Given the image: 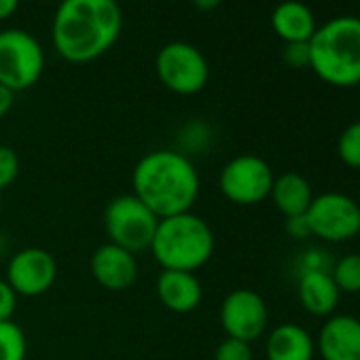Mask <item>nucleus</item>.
<instances>
[{"instance_id": "nucleus-31", "label": "nucleus", "mask_w": 360, "mask_h": 360, "mask_svg": "<svg viewBox=\"0 0 360 360\" xmlns=\"http://www.w3.org/2000/svg\"><path fill=\"white\" fill-rule=\"evenodd\" d=\"M0 212H3V193H0Z\"/></svg>"}, {"instance_id": "nucleus-21", "label": "nucleus", "mask_w": 360, "mask_h": 360, "mask_svg": "<svg viewBox=\"0 0 360 360\" xmlns=\"http://www.w3.org/2000/svg\"><path fill=\"white\" fill-rule=\"evenodd\" d=\"M337 155L343 165L360 169V119L349 123L337 140Z\"/></svg>"}, {"instance_id": "nucleus-9", "label": "nucleus", "mask_w": 360, "mask_h": 360, "mask_svg": "<svg viewBox=\"0 0 360 360\" xmlns=\"http://www.w3.org/2000/svg\"><path fill=\"white\" fill-rule=\"evenodd\" d=\"M309 233L324 242H347L360 233V204L345 193H320L305 212Z\"/></svg>"}, {"instance_id": "nucleus-13", "label": "nucleus", "mask_w": 360, "mask_h": 360, "mask_svg": "<svg viewBox=\"0 0 360 360\" xmlns=\"http://www.w3.org/2000/svg\"><path fill=\"white\" fill-rule=\"evenodd\" d=\"M316 352L322 360H360V320L349 314H333L324 320Z\"/></svg>"}, {"instance_id": "nucleus-7", "label": "nucleus", "mask_w": 360, "mask_h": 360, "mask_svg": "<svg viewBox=\"0 0 360 360\" xmlns=\"http://www.w3.org/2000/svg\"><path fill=\"white\" fill-rule=\"evenodd\" d=\"M155 72L163 87L178 96L200 94L210 79L206 56L185 41H174L161 47L155 58Z\"/></svg>"}, {"instance_id": "nucleus-17", "label": "nucleus", "mask_w": 360, "mask_h": 360, "mask_svg": "<svg viewBox=\"0 0 360 360\" xmlns=\"http://www.w3.org/2000/svg\"><path fill=\"white\" fill-rule=\"evenodd\" d=\"M269 198L284 219H295L305 217L307 208L314 202V191L307 178H303L297 172H284L274 178Z\"/></svg>"}, {"instance_id": "nucleus-2", "label": "nucleus", "mask_w": 360, "mask_h": 360, "mask_svg": "<svg viewBox=\"0 0 360 360\" xmlns=\"http://www.w3.org/2000/svg\"><path fill=\"white\" fill-rule=\"evenodd\" d=\"M200 172L189 155L157 148L146 153L131 172V193L157 217L191 212L200 198Z\"/></svg>"}, {"instance_id": "nucleus-30", "label": "nucleus", "mask_w": 360, "mask_h": 360, "mask_svg": "<svg viewBox=\"0 0 360 360\" xmlns=\"http://www.w3.org/2000/svg\"><path fill=\"white\" fill-rule=\"evenodd\" d=\"M223 0H193V5L198 11H214Z\"/></svg>"}, {"instance_id": "nucleus-12", "label": "nucleus", "mask_w": 360, "mask_h": 360, "mask_svg": "<svg viewBox=\"0 0 360 360\" xmlns=\"http://www.w3.org/2000/svg\"><path fill=\"white\" fill-rule=\"evenodd\" d=\"M89 269H91L94 280L102 288L112 290V292L127 290L129 286H134L140 274L136 255L110 242L96 248L89 261Z\"/></svg>"}, {"instance_id": "nucleus-10", "label": "nucleus", "mask_w": 360, "mask_h": 360, "mask_svg": "<svg viewBox=\"0 0 360 360\" xmlns=\"http://www.w3.org/2000/svg\"><path fill=\"white\" fill-rule=\"evenodd\" d=\"M219 316L225 335L246 343L257 341L269 324V309L265 299L250 288L231 290L223 299Z\"/></svg>"}, {"instance_id": "nucleus-14", "label": "nucleus", "mask_w": 360, "mask_h": 360, "mask_svg": "<svg viewBox=\"0 0 360 360\" xmlns=\"http://www.w3.org/2000/svg\"><path fill=\"white\" fill-rule=\"evenodd\" d=\"M161 305L172 314H191L204 299V286L191 271L161 269L155 282Z\"/></svg>"}, {"instance_id": "nucleus-22", "label": "nucleus", "mask_w": 360, "mask_h": 360, "mask_svg": "<svg viewBox=\"0 0 360 360\" xmlns=\"http://www.w3.org/2000/svg\"><path fill=\"white\" fill-rule=\"evenodd\" d=\"M20 176V157L11 146H0V193Z\"/></svg>"}, {"instance_id": "nucleus-20", "label": "nucleus", "mask_w": 360, "mask_h": 360, "mask_svg": "<svg viewBox=\"0 0 360 360\" xmlns=\"http://www.w3.org/2000/svg\"><path fill=\"white\" fill-rule=\"evenodd\" d=\"M28 341L26 333L13 320L0 322V360H26Z\"/></svg>"}, {"instance_id": "nucleus-23", "label": "nucleus", "mask_w": 360, "mask_h": 360, "mask_svg": "<svg viewBox=\"0 0 360 360\" xmlns=\"http://www.w3.org/2000/svg\"><path fill=\"white\" fill-rule=\"evenodd\" d=\"M252 345L240 339L225 337L214 352V360H252Z\"/></svg>"}, {"instance_id": "nucleus-19", "label": "nucleus", "mask_w": 360, "mask_h": 360, "mask_svg": "<svg viewBox=\"0 0 360 360\" xmlns=\"http://www.w3.org/2000/svg\"><path fill=\"white\" fill-rule=\"evenodd\" d=\"M330 278L337 284L339 292L358 295L360 292V255L352 252L335 261L330 267Z\"/></svg>"}, {"instance_id": "nucleus-27", "label": "nucleus", "mask_w": 360, "mask_h": 360, "mask_svg": "<svg viewBox=\"0 0 360 360\" xmlns=\"http://www.w3.org/2000/svg\"><path fill=\"white\" fill-rule=\"evenodd\" d=\"M286 233H288L292 240H305V238H311L305 217L286 219Z\"/></svg>"}, {"instance_id": "nucleus-11", "label": "nucleus", "mask_w": 360, "mask_h": 360, "mask_svg": "<svg viewBox=\"0 0 360 360\" xmlns=\"http://www.w3.org/2000/svg\"><path fill=\"white\" fill-rule=\"evenodd\" d=\"M58 280V261L45 248H24L15 252L7 265V282L18 297H41L51 290Z\"/></svg>"}, {"instance_id": "nucleus-5", "label": "nucleus", "mask_w": 360, "mask_h": 360, "mask_svg": "<svg viewBox=\"0 0 360 360\" xmlns=\"http://www.w3.org/2000/svg\"><path fill=\"white\" fill-rule=\"evenodd\" d=\"M45 70L43 45L26 30L9 28L0 32V85L13 94L39 83Z\"/></svg>"}, {"instance_id": "nucleus-24", "label": "nucleus", "mask_w": 360, "mask_h": 360, "mask_svg": "<svg viewBox=\"0 0 360 360\" xmlns=\"http://www.w3.org/2000/svg\"><path fill=\"white\" fill-rule=\"evenodd\" d=\"M282 56L290 68H309V41L307 43H286Z\"/></svg>"}, {"instance_id": "nucleus-1", "label": "nucleus", "mask_w": 360, "mask_h": 360, "mask_svg": "<svg viewBox=\"0 0 360 360\" xmlns=\"http://www.w3.org/2000/svg\"><path fill=\"white\" fill-rule=\"evenodd\" d=\"M123 11L117 0H62L51 20L58 56L70 64H89L121 37Z\"/></svg>"}, {"instance_id": "nucleus-28", "label": "nucleus", "mask_w": 360, "mask_h": 360, "mask_svg": "<svg viewBox=\"0 0 360 360\" xmlns=\"http://www.w3.org/2000/svg\"><path fill=\"white\" fill-rule=\"evenodd\" d=\"M13 100H15V94L9 87L0 85V119L9 115V110L13 108Z\"/></svg>"}, {"instance_id": "nucleus-4", "label": "nucleus", "mask_w": 360, "mask_h": 360, "mask_svg": "<svg viewBox=\"0 0 360 360\" xmlns=\"http://www.w3.org/2000/svg\"><path fill=\"white\" fill-rule=\"evenodd\" d=\"M150 252L161 269L195 274L214 255V233L195 212L159 219Z\"/></svg>"}, {"instance_id": "nucleus-16", "label": "nucleus", "mask_w": 360, "mask_h": 360, "mask_svg": "<svg viewBox=\"0 0 360 360\" xmlns=\"http://www.w3.org/2000/svg\"><path fill=\"white\" fill-rule=\"evenodd\" d=\"M265 356L267 360H314L316 341L303 326L284 322L267 335Z\"/></svg>"}, {"instance_id": "nucleus-26", "label": "nucleus", "mask_w": 360, "mask_h": 360, "mask_svg": "<svg viewBox=\"0 0 360 360\" xmlns=\"http://www.w3.org/2000/svg\"><path fill=\"white\" fill-rule=\"evenodd\" d=\"M328 255L318 250V248H309L299 257V271H309V269H322V271H330L333 263L326 259Z\"/></svg>"}, {"instance_id": "nucleus-3", "label": "nucleus", "mask_w": 360, "mask_h": 360, "mask_svg": "<svg viewBox=\"0 0 360 360\" xmlns=\"http://www.w3.org/2000/svg\"><path fill=\"white\" fill-rule=\"evenodd\" d=\"M309 68L333 87L360 83V18L341 15L318 26L309 39Z\"/></svg>"}, {"instance_id": "nucleus-8", "label": "nucleus", "mask_w": 360, "mask_h": 360, "mask_svg": "<svg viewBox=\"0 0 360 360\" xmlns=\"http://www.w3.org/2000/svg\"><path fill=\"white\" fill-rule=\"evenodd\" d=\"M274 169L259 155H238L229 159L219 176V189L236 206H257L271 193Z\"/></svg>"}, {"instance_id": "nucleus-29", "label": "nucleus", "mask_w": 360, "mask_h": 360, "mask_svg": "<svg viewBox=\"0 0 360 360\" xmlns=\"http://www.w3.org/2000/svg\"><path fill=\"white\" fill-rule=\"evenodd\" d=\"M20 3L22 0H0V22L13 18L15 11L20 9Z\"/></svg>"}, {"instance_id": "nucleus-15", "label": "nucleus", "mask_w": 360, "mask_h": 360, "mask_svg": "<svg viewBox=\"0 0 360 360\" xmlns=\"http://www.w3.org/2000/svg\"><path fill=\"white\" fill-rule=\"evenodd\" d=\"M297 297L307 314L318 318H328L335 314L341 292L333 282L330 271L309 269V271H299Z\"/></svg>"}, {"instance_id": "nucleus-6", "label": "nucleus", "mask_w": 360, "mask_h": 360, "mask_svg": "<svg viewBox=\"0 0 360 360\" xmlns=\"http://www.w3.org/2000/svg\"><path fill=\"white\" fill-rule=\"evenodd\" d=\"M159 219L134 195H117L104 210V229L110 244L134 255L150 250Z\"/></svg>"}, {"instance_id": "nucleus-25", "label": "nucleus", "mask_w": 360, "mask_h": 360, "mask_svg": "<svg viewBox=\"0 0 360 360\" xmlns=\"http://www.w3.org/2000/svg\"><path fill=\"white\" fill-rule=\"evenodd\" d=\"M15 309H18V295L7 280L0 278V322L13 320Z\"/></svg>"}, {"instance_id": "nucleus-18", "label": "nucleus", "mask_w": 360, "mask_h": 360, "mask_svg": "<svg viewBox=\"0 0 360 360\" xmlns=\"http://www.w3.org/2000/svg\"><path fill=\"white\" fill-rule=\"evenodd\" d=\"M271 28L284 43H307L318 24L307 5L299 0H284L271 13Z\"/></svg>"}]
</instances>
